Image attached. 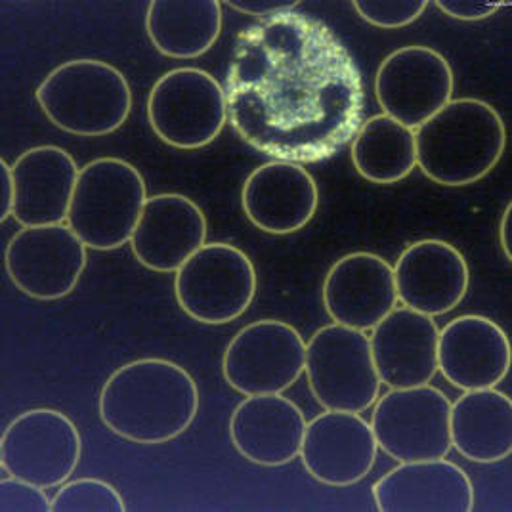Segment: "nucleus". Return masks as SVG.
Masks as SVG:
<instances>
[{
	"label": "nucleus",
	"instance_id": "1a4fd4ad",
	"mask_svg": "<svg viewBox=\"0 0 512 512\" xmlns=\"http://www.w3.org/2000/svg\"><path fill=\"white\" fill-rule=\"evenodd\" d=\"M449 411L448 396L430 384L390 388L369 425L377 446L398 463L444 459L451 449Z\"/></svg>",
	"mask_w": 512,
	"mask_h": 512
},
{
	"label": "nucleus",
	"instance_id": "7ed1b4c3",
	"mask_svg": "<svg viewBox=\"0 0 512 512\" xmlns=\"http://www.w3.org/2000/svg\"><path fill=\"white\" fill-rule=\"evenodd\" d=\"M417 167L428 180L461 188L486 178L507 148V127L495 107L457 98L415 130Z\"/></svg>",
	"mask_w": 512,
	"mask_h": 512
},
{
	"label": "nucleus",
	"instance_id": "a878e982",
	"mask_svg": "<svg viewBox=\"0 0 512 512\" xmlns=\"http://www.w3.org/2000/svg\"><path fill=\"white\" fill-rule=\"evenodd\" d=\"M352 165L371 184H396L417 167L415 130L377 115L363 123L352 140Z\"/></svg>",
	"mask_w": 512,
	"mask_h": 512
},
{
	"label": "nucleus",
	"instance_id": "cd10ccee",
	"mask_svg": "<svg viewBox=\"0 0 512 512\" xmlns=\"http://www.w3.org/2000/svg\"><path fill=\"white\" fill-rule=\"evenodd\" d=\"M427 0H356L354 8L363 22L381 29H402L417 22L425 10Z\"/></svg>",
	"mask_w": 512,
	"mask_h": 512
},
{
	"label": "nucleus",
	"instance_id": "393cba45",
	"mask_svg": "<svg viewBox=\"0 0 512 512\" xmlns=\"http://www.w3.org/2000/svg\"><path fill=\"white\" fill-rule=\"evenodd\" d=\"M151 44L172 60H193L216 43L222 31L218 0H155L148 6Z\"/></svg>",
	"mask_w": 512,
	"mask_h": 512
},
{
	"label": "nucleus",
	"instance_id": "f8f14e48",
	"mask_svg": "<svg viewBox=\"0 0 512 512\" xmlns=\"http://www.w3.org/2000/svg\"><path fill=\"white\" fill-rule=\"evenodd\" d=\"M86 262V245L67 224L22 228L4 253L8 278L37 300L64 299L73 293Z\"/></svg>",
	"mask_w": 512,
	"mask_h": 512
},
{
	"label": "nucleus",
	"instance_id": "6ab92c4d",
	"mask_svg": "<svg viewBox=\"0 0 512 512\" xmlns=\"http://www.w3.org/2000/svg\"><path fill=\"white\" fill-rule=\"evenodd\" d=\"M241 205L249 222L272 235L295 234L318 211L320 193L304 167L272 161L249 174L243 184Z\"/></svg>",
	"mask_w": 512,
	"mask_h": 512
},
{
	"label": "nucleus",
	"instance_id": "bb28decb",
	"mask_svg": "<svg viewBox=\"0 0 512 512\" xmlns=\"http://www.w3.org/2000/svg\"><path fill=\"white\" fill-rule=\"evenodd\" d=\"M121 493L98 478H79L64 484L52 499V512H125Z\"/></svg>",
	"mask_w": 512,
	"mask_h": 512
},
{
	"label": "nucleus",
	"instance_id": "a211bd4d",
	"mask_svg": "<svg viewBox=\"0 0 512 512\" xmlns=\"http://www.w3.org/2000/svg\"><path fill=\"white\" fill-rule=\"evenodd\" d=\"M511 362L507 333L486 316H459L440 331L438 369L459 390L495 388Z\"/></svg>",
	"mask_w": 512,
	"mask_h": 512
},
{
	"label": "nucleus",
	"instance_id": "39448f33",
	"mask_svg": "<svg viewBox=\"0 0 512 512\" xmlns=\"http://www.w3.org/2000/svg\"><path fill=\"white\" fill-rule=\"evenodd\" d=\"M148 201L140 171L119 157H100L79 172L67 226L94 251L130 243Z\"/></svg>",
	"mask_w": 512,
	"mask_h": 512
},
{
	"label": "nucleus",
	"instance_id": "dca6fc26",
	"mask_svg": "<svg viewBox=\"0 0 512 512\" xmlns=\"http://www.w3.org/2000/svg\"><path fill=\"white\" fill-rule=\"evenodd\" d=\"M321 297L335 323L371 331L398 304L394 268L373 253L342 256L323 279Z\"/></svg>",
	"mask_w": 512,
	"mask_h": 512
},
{
	"label": "nucleus",
	"instance_id": "2f4dec72",
	"mask_svg": "<svg viewBox=\"0 0 512 512\" xmlns=\"http://www.w3.org/2000/svg\"><path fill=\"white\" fill-rule=\"evenodd\" d=\"M0 222H4L10 214H14V201H16V188H14V174L12 167L2 159L0 161Z\"/></svg>",
	"mask_w": 512,
	"mask_h": 512
},
{
	"label": "nucleus",
	"instance_id": "20e7f679",
	"mask_svg": "<svg viewBox=\"0 0 512 512\" xmlns=\"http://www.w3.org/2000/svg\"><path fill=\"white\" fill-rule=\"evenodd\" d=\"M35 96L48 121L75 136H107L127 123L132 109L127 77L88 58L52 69Z\"/></svg>",
	"mask_w": 512,
	"mask_h": 512
},
{
	"label": "nucleus",
	"instance_id": "9d476101",
	"mask_svg": "<svg viewBox=\"0 0 512 512\" xmlns=\"http://www.w3.org/2000/svg\"><path fill=\"white\" fill-rule=\"evenodd\" d=\"M81 453L79 428L58 409H29L2 432V469L44 490L65 484L77 469Z\"/></svg>",
	"mask_w": 512,
	"mask_h": 512
},
{
	"label": "nucleus",
	"instance_id": "f257e3e1",
	"mask_svg": "<svg viewBox=\"0 0 512 512\" xmlns=\"http://www.w3.org/2000/svg\"><path fill=\"white\" fill-rule=\"evenodd\" d=\"M224 92L235 134L276 161H327L363 125L360 67L325 23L295 10L237 35Z\"/></svg>",
	"mask_w": 512,
	"mask_h": 512
},
{
	"label": "nucleus",
	"instance_id": "c85d7f7f",
	"mask_svg": "<svg viewBox=\"0 0 512 512\" xmlns=\"http://www.w3.org/2000/svg\"><path fill=\"white\" fill-rule=\"evenodd\" d=\"M44 488L25 482L20 478H4L0 482V511L2 512H48L52 501Z\"/></svg>",
	"mask_w": 512,
	"mask_h": 512
},
{
	"label": "nucleus",
	"instance_id": "5701e85b",
	"mask_svg": "<svg viewBox=\"0 0 512 512\" xmlns=\"http://www.w3.org/2000/svg\"><path fill=\"white\" fill-rule=\"evenodd\" d=\"M79 167L58 146H39L25 151L12 165L14 218L23 228L67 222Z\"/></svg>",
	"mask_w": 512,
	"mask_h": 512
},
{
	"label": "nucleus",
	"instance_id": "423d86ee",
	"mask_svg": "<svg viewBox=\"0 0 512 512\" xmlns=\"http://www.w3.org/2000/svg\"><path fill=\"white\" fill-rule=\"evenodd\" d=\"M304 371L316 402L327 411L362 413L377 402L383 384L369 337L339 323L321 327L306 342Z\"/></svg>",
	"mask_w": 512,
	"mask_h": 512
},
{
	"label": "nucleus",
	"instance_id": "b1692460",
	"mask_svg": "<svg viewBox=\"0 0 512 512\" xmlns=\"http://www.w3.org/2000/svg\"><path fill=\"white\" fill-rule=\"evenodd\" d=\"M451 446L480 465L503 461L512 451L511 398L495 388L467 390L449 411Z\"/></svg>",
	"mask_w": 512,
	"mask_h": 512
},
{
	"label": "nucleus",
	"instance_id": "c756f323",
	"mask_svg": "<svg viewBox=\"0 0 512 512\" xmlns=\"http://www.w3.org/2000/svg\"><path fill=\"white\" fill-rule=\"evenodd\" d=\"M509 4L511 2H482V0H438L436 2V6L446 16L453 20H461V22L486 20Z\"/></svg>",
	"mask_w": 512,
	"mask_h": 512
},
{
	"label": "nucleus",
	"instance_id": "4be33fe9",
	"mask_svg": "<svg viewBox=\"0 0 512 512\" xmlns=\"http://www.w3.org/2000/svg\"><path fill=\"white\" fill-rule=\"evenodd\" d=\"M304 413L281 394L247 396L230 419L234 448L260 467H281L297 459L306 432Z\"/></svg>",
	"mask_w": 512,
	"mask_h": 512
},
{
	"label": "nucleus",
	"instance_id": "f03ea898",
	"mask_svg": "<svg viewBox=\"0 0 512 512\" xmlns=\"http://www.w3.org/2000/svg\"><path fill=\"white\" fill-rule=\"evenodd\" d=\"M100 419L134 444H165L192 427L199 390L178 363L159 358L119 367L100 392Z\"/></svg>",
	"mask_w": 512,
	"mask_h": 512
},
{
	"label": "nucleus",
	"instance_id": "aec40b11",
	"mask_svg": "<svg viewBox=\"0 0 512 512\" xmlns=\"http://www.w3.org/2000/svg\"><path fill=\"white\" fill-rule=\"evenodd\" d=\"M371 331V354L381 383L388 388H413L434 379L440 329L430 316L406 306L394 308Z\"/></svg>",
	"mask_w": 512,
	"mask_h": 512
},
{
	"label": "nucleus",
	"instance_id": "412c9836",
	"mask_svg": "<svg viewBox=\"0 0 512 512\" xmlns=\"http://www.w3.org/2000/svg\"><path fill=\"white\" fill-rule=\"evenodd\" d=\"M381 512H470L474 488L467 472L446 459L400 463L373 486Z\"/></svg>",
	"mask_w": 512,
	"mask_h": 512
},
{
	"label": "nucleus",
	"instance_id": "ddd939ff",
	"mask_svg": "<svg viewBox=\"0 0 512 512\" xmlns=\"http://www.w3.org/2000/svg\"><path fill=\"white\" fill-rule=\"evenodd\" d=\"M455 88L448 60L427 46H404L388 54L375 77L384 115L417 130L451 102Z\"/></svg>",
	"mask_w": 512,
	"mask_h": 512
},
{
	"label": "nucleus",
	"instance_id": "473e14b6",
	"mask_svg": "<svg viewBox=\"0 0 512 512\" xmlns=\"http://www.w3.org/2000/svg\"><path fill=\"white\" fill-rule=\"evenodd\" d=\"M511 211L512 205L509 203L503 218H501V228H499V239H501V249H503V255L507 256V260L511 262Z\"/></svg>",
	"mask_w": 512,
	"mask_h": 512
},
{
	"label": "nucleus",
	"instance_id": "4468645a",
	"mask_svg": "<svg viewBox=\"0 0 512 512\" xmlns=\"http://www.w3.org/2000/svg\"><path fill=\"white\" fill-rule=\"evenodd\" d=\"M377 451L371 425L360 413L325 411L306 425L299 457L320 484L346 488L371 472Z\"/></svg>",
	"mask_w": 512,
	"mask_h": 512
},
{
	"label": "nucleus",
	"instance_id": "0eeeda50",
	"mask_svg": "<svg viewBox=\"0 0 512 512\" xmlns=\"http://www.w3.org/2000/svg\"><path fill=\"white\" fill-rule=\"evenodd\" d=\"M253 260L230 243H205L176 272L178 306L205 325H224L241 318L256 295Z\"/></svg>",
	"mask_w": 512,
	"mask_h": 512
},
{
	"label": "nucleus",
	"instance_id": "6e6552de",
	"mask_svg": "<svg viewBox=\"0 0 512 512\" xmlns=\"http://www.w3.org/2000/svg\"><path fill=\"white\" fill-rule=\"evenodd\" d=\"M148 121L167 146L201 150L218 138L228 121L226 92L203 69H172L151 88Z\"/></svg>",
	"mask_w": 512,
	"mask_h": 512
},
{
	"label": "nucleus",
	"instance_id": "f3484780",
	"mask_svg": "<svg viewBox=\"0 0 512 512\" xmlns=\"http://www.w3.org/2000/svg\"><path fill=\"white\" fill-rule=\"evenodd\" d=\"M207 241V218L201 207L180 193L151 195L130 239L136 260L151 272L169 274L195 255Z\"/></svg>",
	"mask_w": 512,
	"mask_h": 512
},
{
	"label": "nucleus",
	"instance_id": "2eb2a0df",
	"mask_svg": "<svg viewBox=\"0 0 512 512\" xmlns=\"http://www.w3.org/2000/svg\"><path fill=\"white\" fill-rule=\"evenodd\" d=\"M398 300L425 316H444L467 297L469 264L459 249L442 239L409 245L394 268Z\"/></svg>",
	"mask_w": 512,
	"mask_h": 512
},
{
	"label": "nucleus",
	"instance_id": "9b49d317",
	"mask_svg": "<svg viewBox=\"0 0 512 512\" xmlns=\"http://www.w3.org/2000/svg\"><path fill=\"white\" fill-rule=\"evenodd\" d=\"M306 363L299 331L278 320L245 325L224 352V379L245 396L281 394L297 383Z\"/></svg>",
	"mask_w": 512,
	"mask_h": 512
},
{
	"label": "nucleus",
	"instance_id": "7c9ffc66",
	"mask_svg": "<svg viewBox=\"0 0 512 512\" xmlns=\"http://www.w3.org/2000/svg\"><path fill=\"white\" fill-rule=\"evenodd\" d=\"M228 6L237 12L266 20L278 14L293 12L299 6V0H230Z\"/></svg>",
	"mask_w": 512,
	"mask_h": 512
}]
</instances>
